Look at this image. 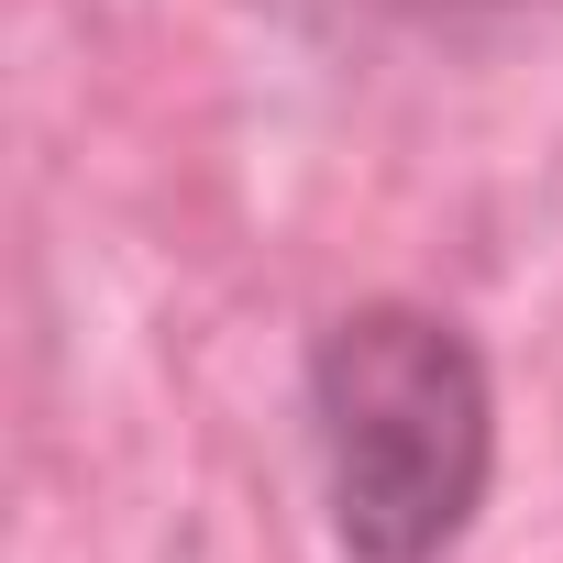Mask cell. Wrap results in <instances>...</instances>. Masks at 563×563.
I'll use <instances>...</instances> for the list:
<instances>
[{
    "label": "cell",
    "instance_id": "1",
    "mask_svg": "<svg viewBox=\"0 0 563 563\" xmlns=\"http://www.w3.org/2000/svg\"><path fill=\"white\" fill-rule=\"evenodd\" d=\"M310 475L343 563H453L497 486V365L431 299H354L299 365Z\"/></svg>",
    "mask_w": 563,
    "mask_h": 563
},
{
    "label": "cell",
    "instance_id": "2",
    "mask_svg": "<svg viewBox=\"0 0 563 563\" xmlns=\"http://www.w3.org/2000/svg\"><path fill=\"white\" fill-rule=\"evenodd\" d=\"M332 23H398V34H475V23H519L552 12V0H310Z\"/></svg>",
    "mask_w": 563,
    "mask_h": 563
}]
</instances>
